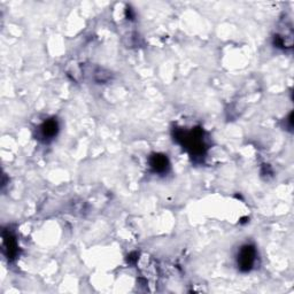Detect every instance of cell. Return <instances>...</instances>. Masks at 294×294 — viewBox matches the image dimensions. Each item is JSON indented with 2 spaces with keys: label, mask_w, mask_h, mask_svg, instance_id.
<instances>
[{
  "label": "cell",
  "mask_w": 294,
  "mask_h": 294,
  "mask_svg": "<svg viewBox=\"0 0 294 294\" xmlns=\"http://www.w3.org/2000/svg\"><path fill=\"white\" fill-rule=\"evenodd\" d=\"M180 139L182 145L185 146L186 149L191 151V153L194 155H201L204 152V144H203V138H202V131L201 130H193L188 133L181 136Z\"/></svg>",
  "instance_id": "cell-1"
},
{
  "label": "cell",
  "mask_w": 294,
  "mask_h": 294,
  "mask_svg": "<svg viewBox=\"0 0 294 294\" xmlns=\"http://www.w3.org/2000/svg\"><path fill=\"white\" fill-rule=\"evenodd\" d=\"M255 248L251 245H246L242 249H240V253L238 255V266L239 269L242 271H249L254 266V262H255Z\"/></svg>",
  "instance_id": "cell-2"
},
{
  "label": "cell",
  "mask_w": 294,
  "mask_h": 294,
  "mask_svg": "<svg viewBox=\"0 0 294 294\" xmlns=\"http://www.w3.org/2000/svg\"><path fill=\"white\" fill-rule=\"evenodd\" d=\"M151 167L154 169L157 172H164L169 167V162L166 155L162 154H155L151 158Z\"/></svg>",
  "instance_id": "cell-3"
},
{
  "label": "cell",
  "mask_w": 294,
  "mask_h": 294,
  "mask_svg": "<svg viewBox=\"0 0 294 294\" xmlns=\"http://www.w3.org/2000/svg\"><path fill=\"white\" fill-rule=\"evenodd\" d=\"M57 123L56 121H53V120H50V121H47L43 124L41 127V132H42V136L44 138H46V139H50V138H53L57 132Z\"/></svg>",
  "instance_id": "cell-4"
}]
</instances>
